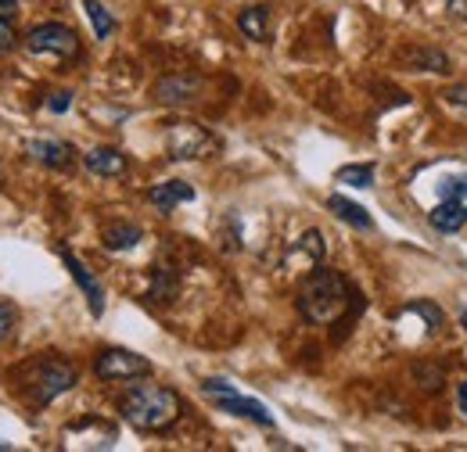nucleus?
I'll list each match as a JSON object with an SVG mask.
<instances>
[{
    "mask_svg": "<svg viewBox=\"0 0 467 452\" xmlns=\"http://www.w3.org/2000/svg\"><path fill=\"white\" fill-rule=\"evenodd\" d=\"M461 324L467 327V305H464V313H461Z\"/></svg>",
    "mask_w": 467,
    "mask_h": 452,
    "instance_id": "28",
    "label": "nucleus"
},
{
    "mask_svg": "<svg viewBox=\"0 0 467 452\" xmlns=\"http://www.w3.org/2000/svg\"><path fill=\"white\" fill-rule=\"evenodd\" d=\"M94 374L101 381H137V377H148L151 374V363L130 348H105L98 359H94Z\"/></svg>",
    "mask_w": 467,
    "mask_h": 452,
    "instance_id": "5",
    "label": "nucleus"
},
{
    "mask_svg": "<svg viewBox=\"0 0 467 452\" xmlns=\"http://www.w3.org/2000/svg\"><path fill=\"white\" fill-rule=\"evenodd\" d=\"M148 201H151L159 212H173L176 205L194 201V187H191V183H183V180H166V183H155V187H151Z\"/></svg>",
    "mask_w": 467,
    "mask_h": 452,
    "instance_id": "11",
    "label": "nucleus"
},
{
    "mask_svg": "<svg viewBox=\"0 0 467 452\" xmlns=\"http://www.w3.org/2000/svg\"><path fill=\"white\" fill-rule=\"evenodd\" d=\"M140 237H144V230L137 223H109L101 230V244H105V252H130V248H137L140 244Z\"/></svg>",
    "mask_w": 467,
    "mask_h": 452,
    "instance_id": "15",
    "label": "nucleus"
},
{
    "mask_svg": "<svg viewBox=\"0 0 467 452\" xmlns=\"http://www.w3.org/2000/svg\"><path fill=\"white\" fill-rule=\"evenodd\" d=\"M83 166L94 172V176H105V180H116L126 172V155L116 148H94L83 155Z\"/></svg>",
    "mask_w": 467,
    "mask_h": 452,
    "instance_id": "13",
    "label": "nucleus"
},
{
    "mask_svg": "<svg viewBox=\"0 0 467 452\" xmlns=\"http://www.w3.org/2000/svg\"><path fill=\"white\" fill-rule=\"evenodd\" d=\"M295 262H302L306 270H313V266L324 262V233H320V230H306V233L295 241L292 252H288V266H295Z\"/></svg>",
    "mask_w": 467,
    "mask_h": 452,
    "instance_id": "12",
    "label": "nucleus"
},
{
    "mask_svg": "<svg viewBox=\"0 0 467 452\" xmlns=\"http://www.w3.org/2000/svg\"><path fill=\"white\" fill-rule=\"evenodd\" d=\"M119 409H122L126 424H133L137 431H166L180 420L183 402L166 385H140V388L126 392Z\"/></svg>",
    "mask_w": 467,
    "mask_h": 452,
    "instance_id": "2",
    "label": "nucleus"
},
{
    "mask_svg": "<svg viewBox=\"0 0 467 452\" xmlns=\"http://www.w3.org/2000/svg\"><path fill=\"white\" fill-rule=\"evenodd\" d=\"M223 413H231V416H244V420H255L259 427H274V416H270V409L263 406V402H255V398H244L241 392H234V396H223V398H213Z\"/></svg>",
    "mask_w": 467,
    "mask_h": 452,
    "instance_id": "10",
    "label": "nucleus"
},
{
    "mask_svg": "<svg viewBox=\"0 0 467 452\" xmlns=\"http://www.w3.org/2000/svg\"><path fill=\"white\" fill-rule=\"evenodd\" d=\"M26 51L33 57H55V61H72L79 57V36L61 26V22H44L36 29H29L26 36Z\"/></svg>",
    "mask_w": 467,
    "mask_h": 452,
    "instance_id": "3",
    "label": "nucleus"
},
{
    "mask_svg": "<svg viewBox=\"0 0 467 452\" xmlns=\"http://www.w3.org/2000/svg\"><path fill=\"white\" fill-rule=\"evenodd\" d=\"M83 7H87V18H90L98 40H109V36L116 33V18L109 15V7H105L101 0H83Z\"/></svg>",
    "mask_w": 467,
    "mask_h": 452,
    "instance_id": "18",
    "label": "nucleus"
},
{
    "mask_svg": "<svg viewBox=\"0 0 467 452\" xmlns=\"http://www.w3.org/2000/svg\"><path fill=\"white\" fill-rule=\"evenodd\" d=\"M72 388H76V366L51 359V363L40 370V381H36V402H40V406H51L55 398L65 396V392H72Z\"/></svg>",
    "mask_w": 467,
    "mask_h": 452,
    "instance_id": "6",
    "label": "nucleus"
},
{
    "mask_svg": "<svg viewBox=\"0 0 467 452\" xmlns=\"http://www.w3.org/2000/svg\"><path fill=\"white\" fill-rule=\"evenodd\" d=\"M47 108H51L55 115L68 112V108H72V94H68V90H58V94H51V98H47Z\"/></svg>",
    "mask_w": 467,
    "mask_h": 452,
    "instance_id": "23",
    "label": "nucleus"
},
{
    "mask_svg": "<svg viewBox=\"0 0 467 452\" xmlns=\"http://www.w3.org/2000/svg\"><path fill=\"white\" fill-rule=\"evenodd\" d=\"M237 29H241L248 40L266 44V40H270V7H263V4L244 7V11L237 15Z\"/></svg>",
    "mask_w": 467,
    "mask_h": 452,
    "instance_id": "14",
    "label": "nucleus"
},
{
    "mask_svg": "<svg viewBox=\"0 0 467 452\" xmlns=\"http://www.w3.org/2000/svg\"><path fill=\"white\" fill-rule=\"evenodd\" d=\"M428 223L435 226L439 233H457V230H461V226L467 223L464 205H461L457 198H446L442 205H435V209L428 212Z\"/></svg>",
    "mask_w": 467,
    "mask_h": 452,
    "instance_id": "16",
    "label": "nucleus"
},
{
    "mask_svg": "<svg viewBox=\"0 0 467 452\" xmlns=\"http://www.w3.org/2000/svg\"><path fill=\"white\" fill-rule=\"evenodd\" d=\"M11 327H15V309L7 302H0V341L11 334Z\"/></svg>",
    "mask_w": 467,
    "mask_h": 452,
    "instance_id": "24",
    "label": "nucleus"
},
{
    "mask_svg": "<svg viewBox=\"0 0 467 452\" xmlns=\"http://www.w3.org/2000/svg\"><path fill=\"white\" fill-rule=\"evenodd\" d=\"M335 180L346 183V187H356V190H367V187H374V166L370 162H363V166H342V170L335 172Z\"/></svg>",
    "mask_w": 467,
    "mask_h": 452,
    "instance_id": "19",
    "label": "nucleus"
},
{
    "mask_svg": "<svg viewBox=\"0 0 467 452\" xmlns=\"http://www.w3.org/2000/svg\"><path fill=\"white\" fill-rule=\"evenodd\" d=\"M202 76H191V72H176V76H166L155 83V101L162 105H187L202 94Z\"/></svg>",
    "mask_w": 467,
    "mask_h": 452,
    "instance_id": "7",
    "label": "nucleus"
},
{
    "mask_svg": "<svg viewBox=\"0 0 467 452\" xmlns=\"http://www.w3.org/2000/svg\"><path fill=\"white\" fill-rule=\"evenodd\" d=\"M327 209L342 220V223H349L352 230H374V220H370V212L363 209V205H356V201H349V198H342V194H331L327 198Z\"/></svg>",
    "mask_w": 467,
    "mask_h": 452,
    "instance_id": "17",
    "label": "nucleus"
},
{
    "mask_svg": "<svg viewBox=\"0 0 467 452\" xmlns=\"http://www.w3.org/2000/svg\"><path fill=\"white\" fill-rule=\"evenodd\" d=\"M11 44H15V26H11V18H0V55H4Z\"/></svg>",
    "mask_w": 467,
    "mask_h": 452,
    "instance_id": "25",
    "label": "nucleus"
},
{
    "mask_svg": "<svg viewBox=\"0 0 467 452\" xmlns=\"http://www.w3.org/2000/svg\"><path fill=\"white\" fill-rule=\"evenodd\" d=\"M457 406H461V413L467 416V381H461V388H457Z\"/></svg>",
    "mask_w": 467,
    "mask_h": 452,
    "instance_id": "27",
    "label": "nucleus"
},
{
    "mask_svg": "<svg viewBox=\"0 0 467 452\" xmlns=\"http://www.w3.org/2000/svg\"><path fill=\"white\" fill-rule=\"evenodd\" d=\"M61 259H65V266H68V273H72V281L79 283V291L87 294V305H90V316H101L105 313V291H101V283L98 277L72 255V252H61Z\"/></svg>",
    "mask_w": 467,
    "mask_h": 452,
    "instance_id": "8",
    "label": "nucleus"
},
{
    "mask_svg": "<svg viewBox=\"0 0 467 452\" xmlns=\"http://www.w3.org/2000/svg\"><path fill=\"white\" fill-rule=\"evenodd\" d=\"M0 183H4V166H0Z\"/></svg>",
    "mask_w": 467,
    "mask_h": 452,
    "instance_id": "29",
    "label": "nucleus"
},
{
    "mask_svg": "<svg viewBox=\"0 0 467 452\" xmlns=\"http://www.w3.org/2000/svg\"><path fill=\"white\" fill-rule=\"evenodd\" d=\"M413 377H417L420 388H428V392H439V388H442V370H435L431 363H413Z\"/></svg>",
    "mask_w": 467,
    "mask_h": 452,
    "instance_id": "22",
    "label": "nucleus"
},
{
    "mask_svg": "<svg viewBox=\"0 0 467 452\" xmlns=\"http://www.w3.org/2000/svg\"><path fill=\"white\" fill-rule=\"evenodd\" d=\"M442 105H446L453 115L467 118V83H453V87H446V90H442Z\"/></svg>",
    "mask_w": 467,
    "mask_h": 452,
    "instance_id": "20",
    "label": "nucleus"
},
{
    "mask_svg": "<svg viewBox=\"0 0 467 452\" xmlns=\"http://www.w3.org/2000/svg\"><path fill=\"white\" fill-rule=\"evenodd\" d=\"M26 151L33 155V162H40V166H47V170H72V155H76L65 140H47V137L29 140Z\"/></svg>",
    "mask_w": 467,
    "mask_h": 452,
    "instance_id": "9",
    "label": "nucleus"
},
{
    "mask_svg": "<svg viewBox=\"0 0 467 452\" xmlns=\"http://www.w3.org/2000/svg\"><path fill=\"white\" fill-rule=\"evenodd\" d=\"M166 148H170V159L176 162H194V159H205L216 148V140L198 122H173L166 133Z\"/></svg>",
    "mask_w": 467,
    "mask_h": 452,
    "instance_id": "4",
    "label": "nucleus"
},
{
    "mask_svg": "<svg viewBox=\"0 0 467 452\" xmlns=\"http://www.w3.org/2000/svg\"><path fill=\"white\" fill-rule=\"evenodd\" d=\"M18 11V0H0V18H11Z\"/></svg>",
    "mask_w": 467,
    "mask_h": 452,
    "instance_id": "26",
    "label": "nucleus"
},
{
    "mask_svg": "<svg viewBox=\"0 0 467 452\" xmlns=\"http://www.w3.org/2000/svg\"><path fill=\"white\" fill-rule=\"evenodd\" d=\"M407 313H417L420 320H428V331H439L446 324V316H442V309L435 302H410Z\"/></svg>",
    "mask_w": 467,
    "mask_h": 452,
    "instance_id": "21",
    "label": "nucleus"
},
{
    "mask_svg": "<svg viewBox=\"0 0 467 452\" xmlns=\"http://www.w3.org/2000/svg\"><path fill=\"white\" fill-rule=\"evenodd\" d=\"M0 452H7V446H4V442H0Z\"/></svg>",
    "mask_w": 467,
    "mask_h": 452,
    "instance_id": "30",
    "label": "nucleus"
},
{
    "mask_svg": "<svg viewBox=\"0 0 467 452\" xmlns=\"http://www.w3.org/2000/svg\"><path fill=\"white\" fill-rule=\"evenodd\" d=\"M352 287L338 270L327 266H313V273L298 287V313L302 320H309L313 327H331L338 324L352 305Z\"/></svg>",
    "mask_w": 467,
    "mask_h": 452,
    "instance_id": "1",
    "label": "nucleus"
}]
</instances>
